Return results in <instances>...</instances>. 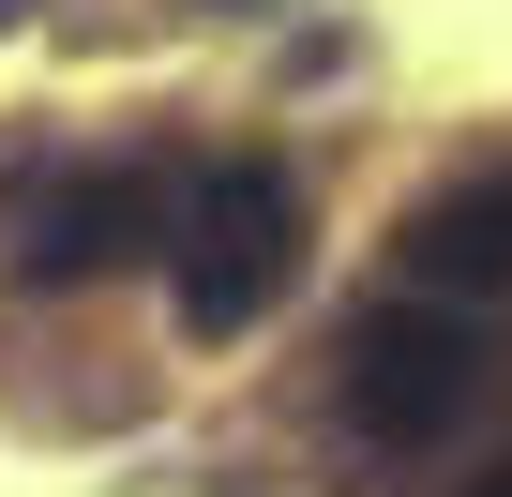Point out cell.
Listing matches in <instances>:
<instances>
[{"instance_id":"1","label":"cell","mask_w":512,"mask_h":497,"mask_svg":"<svg viewBox=\"0 0 512 497\" xmlns=\"http://www.w3.org/2000/svg\"><path fill=\"white\" fill-rule=\"evenodd\" d=\"M166 287H181V332L241 347L256 317L302 287V181H287V166H256V151L211 166V181L181 196V226H166Z\"/></svg>"},{"instance_id":"2","label":"cell","mask_w":512,"mask_h":497,"mask_svg":"<svg viewBox=\"0 0 512 497\" xmlns=\"http://www.w3.org/2000/svg\"><path fill=\"white\" fill-rule=\"evenodd\" d=\"M467 407H482V332L452 302H377L347 332V422L377 452H437Z\"/></svg>"},{"instance_id":"3","label":"cell","mask_w":512,"mask_h":497,"mask_svg":"<svg viewBox=\"0 0 512 497\" xmlns=\"http://www.w3.org/2000/svg\"><path fill=\"white\" fill-rule=\"evenodd\" d=\"M166 226H181V196L151 166H61V181L16 196V272L31 287H91L121 257H166Z\"/></svg>"},{"instance_id":"4","label":"cell","mask_w":512,"mask_h":497,"mask_svg":"<svg viewBox=\"0 0 512 497\" xmlns=\"http://www.w3.org/2000/svg\"><path fill=\"white\" fill-rule=\"evenodd\" d=\"M392 257H407V287H512V166H482V181L422 196Z\"/></svg>"},{"instance_id":"5","label":"cell","mask_w":512,"mask_h":497,"mask_svg":"<svg viewBox=\"0 0 512 497\" xmlns=\"http://www.w3.org/2000/svg\"><path fill=\"white\" fill-rule=\"evenodd\" d=\"M467 497H512V467H482V482H467Z\"/></svg>"},{"instance_id":"6","label":"cell","mask_w":512,"mask_h":497,"mask_svg":"<svg viewBox=\"0 0 512 497\" xmlns=\"http://www.w3.org/2000/svg\"><path fill=\"white\" fill-rule=\"evenodd\" d=\"M226 16H241V0H226Z\"/></svg>"}]
</instances>
